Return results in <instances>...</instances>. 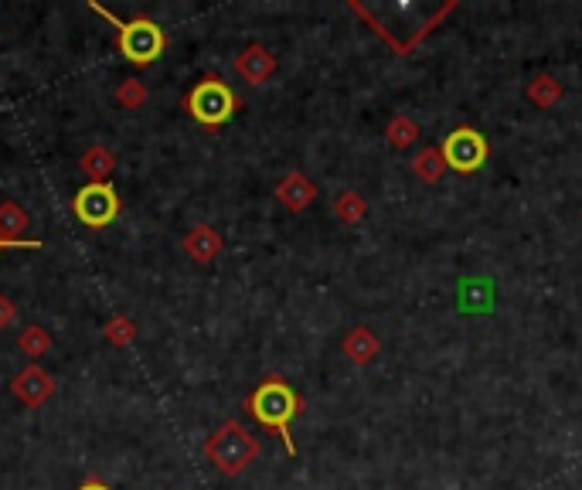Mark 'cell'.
Listing matches in <instances>:
<instances>
[{"mask_svg": "<svg viewBox=\"0 0 582 490\" xmlns=\"http://www.w3.org/2000/svg\"><path fill=\"white\" fill-rule=\"evenodd\" d=\"M385 140H388V147L406 150V147H412V143L419 140V123L412 120V116H406V113L392 116V123L385 126Z\"/></svg>", "mask_w": 582, "mask_h": 490, "instance_id": "18", "label": "cell"}, {"mask_svg": "<svg viewBox=\"0 0 582 490\" xmlns=\"http://www.w3.org/2000/svg\"><path fill=\"white\" fill-rule=\"evenodd\" d=\"M242 409H246L263 429H269L273 436H280L286 453L297 456V443H293V422L303 416L307 402H303V395L290 382H286L283 375H266L263 382H259L246 395Z\"/></svg>", "mask_w": 582, "mask_h": 490, "instance_id": "1", "label": "cell"}, {"mask_svg": "<svg viewBox=\"0 0 582 490\" xmlns=\"http://www.w3.org/2000/svg\"><path fill=\"white\" fill-rule=\"evenodd\" d=\"M137 334H140V327L130 314H113V317H106V324H103V341L116 351L133 348Z\"/></svg>", "mask_w": 582, "mask_h": 490, "instance_id": "15", "label": "cell"}, {"mask_svg": "<svg viewBox=\"0 0 582 490\" xmlns=\"http://www.w3.org/2000/svg\"><path fill=\"white\" fill-rule=\"evenodd\" d=\"M201 453H205V460L212 463L222 477H242V473L259 460L263 443H259L239 419H225L222 426L208 433Z\"/></svg>", "mask_w": 582, "mask_h": 490, "instance_id": "3", "label": "cell"}, {"mask_svg": "<svg viewBox=\"0 0 582 490\" xmlns=\"http://www.w3.org/2000/svg\"><path fill=\"white\" fill-rule=\"evenodd\" d=\"M440 154H443L450 171L470 177L487 164V157H491V143H487L484 133L474 130V126H457V130L440 143Z\"/></svg>", "mask_w": 582, "mask_h": 490, "instance_id": "6", "label": "cell"}, {"mask_svg": "<svg viewBox=\"0 0 582 490\" xmlns=\"http://www.w3.org/2000/svg\"><path fill=\"white\" fill-rule=\"evenodd\" d=\"M55 348V337L48 327L41 324H28L18 331V351L24 354V358H31V365H38L41 358H45L48 351Z\"/></svg>", "mask_w": 582, "mask_h": 490, "instance_id": "14", "label": "cell"}, {"mask_svg": "<svg viewBox=\"0 0 582 490\" xmlns=\"http://www.w3.org/2000/svg\"><path fill=\"white\" fill-rule=\"evenodd\" d=\"M14 320H18V303L7 297V293H0V331L14 327Z\"/></svg>", "mask_w": 582, "mask_h": 490, "instance_id": "21", "label": "cell"}, {"mask_svg": "<svg viewBox=\"0 0 582 490\" xmlns=\"http://www.w3.org/2000/svg\"><path fill=\"white\" fill-rule=\"evenodd\" d=\"M75 490H113V487H109L106 480H99V477H86Z\"/></svg>", "mask_w": 582, "mask_h": 490, "instance_id": "23", "label": "cell"}, {"mask_svg": "<svg viewBox=\"0 0 582 490\" xmlns=\"http://www.w3.org/2000/svg\"><path fill=\"white\" fill-rule=\"evenodd\" d=\"M79 171L89 177V184H106L116 171V154L106 143H92L79 154Z\"/></svg>", "mask_w": 582, "mask_h": 490, "instance_id": "11", "label": "cell"}, {"mask_svg": "<svg viewBox=\"0 0 582 490\" xmlns=\"http://www.w3.org/2000/svg\"><path fill=\"white\" fill-rule=\"evenodd\" d=\"M72 218L79 225H86L89 232H103L120 218L123 211V201H120V191L113 188V181L106 184H82L79 191H75L72 198Z\"/></svg>", "mask_w": 582, "mask_h": 490, "instance_id": "5", "label": "cell"}, {"mask_svg": "<svg viewBox=\"0 0 582 490\" xmlns=\"http://www.w3.org/2000/svg\"><path fill=\"white\" fill-rule=\"evenodd\" d=\"M181 249H184V256H188L191 263L208 266V263H215V259L225 252V239H222V232H218L215 225L198 222V225H191L188 232H184Z\"/></svg>", "mask_w": 582, "mask_h": 490, "instance_id": "9", "label": "cell"}, {"mask_svg": "<svg viewBox=\"0 0 582 490\" xmlns=\"http://www.w3.org/2000/svg\"><path fill=\"white\" fill-rule=\"evenodd\" d=\"M276 201L286 211H293V215H303L317 201V184L303 171H286L280 177V184H276Z\"/></svg>", "mask_w": 582, "mask_h": 490, "instance_id": "10", "label": "cell"}, {"mask_svg": "<svg viewBox=\"0 0 582 490\" xmlns=\"http://www.w3.org/2000/svg\"><path fill=\"white\" fill-rule=\"evenodd\" d=\"M239 106H242V99L235 96V89L218 72L201 75V79L194 82L181 99L184 113H188L198 126H205V130L225 126L235 113H239Z\"/></svg>", "mask_w": 582, "mask_h": 490, "instance_id": "4", "label": "cell"}, {"mask_svg": "<svg viewBox=\"0 0 582 490\" xmlns=\"http://www.w3.org/2000/svg\"><path fill=\"white\" fill-rule=\"evenodd\" d=\"M334 215L341 218L344 225H358V222H365V215H368V201L361 198L358 191H341L334 198Z\"/></svg>", "mask_w": 582, "mask_h": 490, "instance_id": "19", "label": "cell"}, {"mask_svg": "<svg viewBox=\"0 0 582 490\" xmlns=\"http://www.w3.org/2000/svg\"><path fill=\"white\" fill-rule=\"evenodd\" d=\"M21 249H28V252H38V249H45V242H41V239L11 242V239H4V235H0V256H4V252H21Z\"/></svg>", "mask_w": 582, "mask_h": 490, "instance_id": "22", "label": "cell"}, {"mask_svg": "<svg viewBox=\"0 0 582 490\" xmlns=\"http://www.w3.org/2000/svg\"><path fill=\"white\" fill-rule=\"evenodd\" d=\"M232 69H235V75H239L242 82H249V86L259 89V86H266V82L276 75V55L269 52L266 45L252 41V45H246L239 55H235Z\"/></svg>", "mask_w": 582, "mask_h": 490, "instance_id": "8", "label": "cell"}, {"mask_svg": "<svg viewBox=\"0 0 582 490\" xmlns=\"http://www.w3.org/2000/svg\"><path fill=\"white\" fill-rule=\"evenodd\" d=\"M341 351L348 354L351 365H371V361L378 358V351H382V341H378L375 334L368 331V327H351L348 334H344L341 341Z\"/></svg>", "mask_w": 582, "mask_h": 490, "instance_id": "12", "label": "cell"}, {"mask_svg": "<svg viewBox=\"0 0 582 490\" xmlns=\"http://www.w3.org/2000/svg\"><path fill=\"white\" fill-rule=\"evenodd\" d=\"M113 99L120 103L123 109H130V113H137V109H143L150 103V89L143 79H123L120 86H116Z\"/></svg>", "mask_w": 582, "mask_h": 490, "instance_id": "20", "label": "cell"}, {"mask_svg": "<svg viewBox=\"0 0 582 490\" xmlns=\"http://www.w3.org/2000/svg\"><path fill=\"white\" fill-rule=\"evenodd\" d=\"M28 228H31V211L18 205L14 198H0V235L11 242H24L31 239Z\"/></svg>", "mask_w": 582, "mask_h": 490, "instance_id": "13", "label": "cell"}, {"mask_svg": "<svg viewBox=\"0 0 582 490\" xmlns=\"http://www.w3.org/2000/svg\"><path fill=\"white\" fill-rule=\"evenodd\" d=\"M446 171H450V167H446L440 147H423L416 157H412V174H416L419 181H426V184H436Z\"/></svg>", "mask_w": 582, "mask_h": 490, "instance_id": "16", "label": "cell"}, {"mask_svg": "<svg viewBox=\"0 0 582 490\" xmlns=\"http://www.w3.org/2000/svg\"><path fill=\"white\" fill-rule=\"evenodd\" d=\"M528 103H535L538 109H552L562 99V82L555 75H535L525 89Z\"/></svg>", "mask_w": 582, "mask_h": 490, "instance_id": "17", "label": "cell"}, {"mask_svg": "<svg viewBox=\"0 0 582 490\" xmlns=\"http://www.w3.org/2000/svg\"><path fill=\"white\" fill-rule=\"evenodd\" d=\"M55 392H58V382L41 365H24L21 371H14V378H11V395L24 405V409H41Z\"/></svg>", "mask_w": 582, "mask_h": 490, "instance_id": "7", "label": "cell"}, {"mask_svg": "<svg viewBox=\"0 0 582 490\" xmlns=\"http://www.w3.org/2000/svg\"><path fill=\"white\" fill-rule=\"evenodd\" d=\"M89 11L99 14L109 28L116 31V52H120L133 69H147L164 58V52L171 48V38L160 24L150 18V14H133L130 21L116 18L109 7H103L99 0H89Z\"/></svg>", "mask_w": 582, "mask_h": 490, "instance_id": "2", "label": "cell"}]
</instances>
